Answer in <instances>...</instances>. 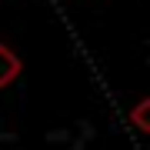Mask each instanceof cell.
Wrapping results in <instances>:
<instances>
[{
	"mask_svg": "<svg viewBox=\"0 0 150 150\" xmlns=\"http://www.w3.org/2000/svg\"><path fill=\"white\" fill-rule=\"evenodd\" d=\"M20 70H23L20 57H17L7 43H0V87H10L17 77H20Z\"/></svg>",
	"mask_w": 150,
	"mask_h": 150,
	"instance_id": "obj_1",
	"label": "cell"
},
{
	"mask_svg": "<svg viewBox=\"0 0 150 150\" xmlns=\"http://www.w3.org/2000/svg\"><path fill=\"white\" fill-rule=\"evenodd\" d=\"M147 110H150V100H140L137 107H134V113H130V123L140 130V134H150V120H147Z\"/></svg>",
	"mask_w": 150,
	"mask_h": 150,
	"instance_id": "obj_2",
	"label": "cell"
}]
</instances>
